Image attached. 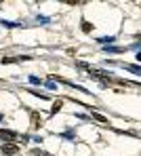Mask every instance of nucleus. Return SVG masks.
Here are the masks:
<instances>
[{"instance_id":"nucleus-16","label":"nucleus","mask_w":141,"mask_h":156,"mask_svg":"<svg viewBox=\"0 0 141 156\" xmlns=\"http://www.w3.org/2000/svg\"><path fill=\"white\" fill-rule=\"evenodd\" d=\"M0 118H2V114H0Z\"/></svg>"},{"instance_id":"nucleus-4","label":"nucleus","mask_w":141,"mask_h":156,"mask_svg":"<svg viewBox=\"0 0 141 156\" xmlns=\"http://www.w3.org/2000/svg\"><path fill=\"white\" fill-rule=\"evenodd\" d=\"M40 125H42V116L38 112H32V129H40Z\"/></svg>"},{"instance_id":"nucleus-1","label":"nucleus","mask_w":141,"mask_h":156,"mask_svg":"<svg viewBox=\"0 0 141 156\" xmlns=\"http://www.w3.org/2000/svg\"><path fill=\"white\" fill-rule=\"evenodd\" d=\"M86 72H88V76L99 78V80H110V76H112L110 72H103V70H97V68H91V66H88V70H86Z\"/></svg>"},{"instance_id":"nucleus-5","label":"nucleus","mask_w":141,"mask_h":156,"mask_svg":"<svg viewBox=\"0 0 141 156\" xmlns=\"http://www.w3.org/2000/svg\"><path fill=\"white\" fill-rule=\"evenodd\" d=\"M91 116H93V118H95L97 122H101V125H108V118H105L103 114H99V112H95L93 108H91Z\"/></svg>"},{"instance_id":"nucleus-13","label":"nucleus","mask_w":141,"mask_h":156,"mask_svg":"<svg viewBox=\"0 0 141 156\" xmlns=\"http://www.w3.org/2000/svg\"><path fill=\"white\" fill-rule=\"evenodd\" d=\"M91 30H93V26L88 21H82V32H91Z\"/></svg>"},{"instance_id":"nucleus-12","label":"nucleus","mask_w":141,"mask_h":156,"mask_svg":"<svg viewBox=\"0 0 141 156\" xmlns=\"http://www.w3.org/2000/svg\"><path fill=\"white\" fill-rule=\"evenodd\" d=\"M29 156H51V154H46V152H42V150H32Z\"/></svg>"},{"instance_id":"nucleus-14","label":"nucleus","mask_w":141,"mask_h":156,"mask_svg":"<svg viewBox=\"0 0 141 156\" xmlns=\"http://www.w3.org/2000/svg\"><path fill=\"white\" fill-rule=\"evenodd\" d=\"M29 82H32V84H40L42 80H40L38 76H29Z\"/></svg>"},{"instance_id":"nucleus-10","label":"nucleus","mask_w":141,"mask_h":156,"mask_svg":"<svg viewBox=\"0 0 141 156\" xmlns=\"http://www.w3.org/2000/svg\"><path fill=\"white\" fill-rule=\"evenodd\" d=\"M0 26H4V27H23L21 23H15V21H2Z\"/></svg>"},{"instance_id":"nucleus-8","label":"nucleus","mask_w":141,"mask_h":156,"mask_svg":"<svg viewBox=\"0 0 141 156\" xmlns=\"http://www.w3.org/2000/svg\"><path fill=\"white\" fill-rule=\"evenodd\" d=\"M0 61H2V63L6 66V63H15V61H21V57H4V59H0Z\"/></svg>"},{"instance_id":"nucleus-11","label":"nucleus","mask_w":141,"mask_h":156,"mask_svg":"<svg viewBox=\"0 0 141 156\" xmlns=\"http://www.w3.org/2000/svg\"><path fill=\"white\" fill-rule=\"evenodd\" d=\"M103 49H105L108 53H122V49H120V47H103Z\"/></svg>"},{"instance_id":"nucleus-15","label":"nucleus","mask_w":141,"mask_h":156,"mask_svg":"<svg viewBox=\"0 0 141 156\" xmlns=\"http://www.w3.org/2000/svg\"><path fill=\"white\" fill-rule=\"evenodd\" d=\"M44 84H46V87H49V89H55V80H46V82H44Z\"/></svg>"},{"instance_id":"nucleus-7","label":"nucleus","mask_w":141,"mask_h":156,"mask_svg":"<svg viewBox=\"0 0 141 156\" xmlns=\"http://www.w3.org/2000/svg\"><path fill=\"white\" fill-rule=\"evenodd\" d=\"M61 105H63V101H61V99H57L55 104H53V108H51V114H57V112L61 110Z\"/></svg>"},{"instance_id":"nucleus-6","label":"nucleus","mask_w":141,"mask_h":156,"mask_svg":"<svg viewBox=\"0 0 141 156\" xmlns=\"http://www.w3.org/2000/svg\"><path fill=\"white\" fill-rule=\"evenodd\" d=\"M122 68H124V70H129V72H133V74H137V76L141 74V68H139V66H131V63H122Z\"/></svg>"},{"instance_id":"nucleus-3","label":"nucleus","mask_w":141,"mask_h":156,"mask_svg":"<svg viewBox=\"0 0 141 156\" xmlns=\"http://www.w3.org/2000/svg\"><path fill=\"white\" fill-rule=\"evenodd\" d=\"M2 154H6V156H13V154H19V146L17 144H2Z\"/></svg>"},{"instance_id":"nucleus-9","label":"nucleus","mask_w":141,"mask_h":156,"mask_svg":"<svg viewBox=\"0 0 141 156\" xmlns=\"http://www.w3.org/2000/svg\"><path fill=\"white\" fill-rule=\"evenodd\" d=\"M97 42H101L103 47H108V44H112V42H114V36H108V38H99Z\"/></svg>"},{"instance_id":"nucleus-2","label":"nucleus","mask_w":141,"mask_h":156,"mask_svg":"<svg viewBox=\"0 0 141 156\" xmlns=\"http://www.w3.org/2000/svg\"><path fill=\"white\" fill-rule=\"evenodd\" d=\"M0 139H4L6 144H11V141H15V139H19V135H17L15 131H9V129H0Z\"/></svg>"}]
</instances>
